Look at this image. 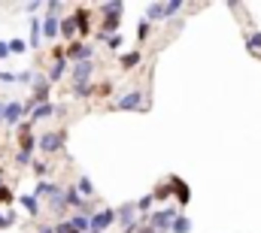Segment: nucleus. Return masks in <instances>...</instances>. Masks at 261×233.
I'll use <instances>...</instances> for the list:
<instances>
[{"instance_id":"ddd939ff","label":"nucleus","mask_w":261,"mask_h":233,"mask_svg":"<svg viewBox=\"0 0 261 233\" xmlns=\"http://www.w3.org/2000/svg\"><path fill=\"white\" fill-rule=\"evenodd\" d=\"M31 46H34V49L40 46V21H37V18L31 21Z\"/></svg>"},{"instance_id":"f257e3e1","label":"nucleus","mask_w":261,"mask_h":233,"mask_svg":"<svg viewBox=\"0 0 261 233\" xmlns=\"http://www.w3.org/2000/svg\"><path fill=\"white\" fill-rule=\"evenodd\" d=\"M173 221H176V212H173V209H164V212H158V215L152 218V227L161 233V230H167V227H173Z\"/></svg>"},{"instance_id":"393cba45","label":"nucleus","mask_w":261,"mask_h":233,"mask_svg":"<svg viewBox=\"0 0 261 233\" xmlns=\"http://www.w3.org/2000/svg\"><path fill=\"white\" fill-rule=\"evenodd\" d=\"M34 173H37V176H46V173H49V167H46V164H34Z\"/></svg>"},{"instance_id":"a211bd4d","label":"nucleus","mask_w":261,"mask_h":233,"mask_svg":"<svg viewBox=\"0 0 261 233\" xmlns=\"http://www.w3.org/2000/svg\"><path fill=\"white\" fill-rule=\"evenodd\" d=\"M55 191H58V188H52L49 182H40V185H37V194H43V197H46V194H55Z\"/></svg>"},{"instance_id":"f8f14e48","label":"nucleus","mask_w":261,"mask_h":233,"mask_svg":"<svg viewBox=\"0 0 261 233\" xmlns=\"http://www.w3.org/2000/svg\"><path fill=\"white\" fill-rule=\"evenodd\" d=\"M164 15H167V3H164V6H161V3H152V6H149V18H164Z\"/></svg>"},{"instance_id":"5701e85b","label":"nucleus","mask_w":261,"mask_h":233,"mask_svg":"<svg viewBox=\"0 0 261 233\" xmlns=\"http://www.w3.org/2000/svg\"><path fill=\"white\" fill-rule=\"evenodd\" d=\"M152 200H155V194H149V197H143V200H140L137 206H140V209H149V206H152Z\"/></svg>"},{"instance_id":"9b49d317","label":"nucleus","mask_w":261,"mask_h":233,"mask_svg":"<svg viewBox=\"0 0 261 233\" xmlns=\"http://www.w3.org/2000/svg\"><path fill=\"white\" fill-rule=\"evenodd\" d=\"M170 230H173V233H189V230H192V221H189V218H176Z\"/></svg>"},{"instance_id":"cd10ccee","label":"nucleus","mask_w":261,"mask_h":233,"mask_svg":"<svg viewBox=\"0 0 261 233\" xmlns=\"http://www.w3.org/2000/svg\"><path fill=\"white\" fill-rule=\"evenodd\" d=\"M9 55V43H0V58H6Z\"/></svg>"},{"instance_id":"a878e982","label":"nucleus","mask_w":261,"mask_h":233,"mask_svg":"<svg viewBox=\"0 0 261 233\" xmlns=\"http://www.w3.org/2000/svg\"><path fill=\"white\" fill-rule=\"evenodd\" d=\"M179 6H182V3H179V0H173V3H167V15H173V12H176V9H179Z\"/></svg>"},{"instance_id":"7c9ffc66","label":"nucleus","mask_w":261,"mask_h":233,"mask_svg":"<svg viewBox=\"0 0 261 233\" xmlns=\"http://www.w3.org/2000/svg\"><path fill=\"white\" fill-rule=\"evenodd\" d=\"M94 233H97V230H94Z\"/></svg>"},{"instance_id":"dca6fc26","label":"nucleus","mask_w":261,"mask_h":233,"mask_svg":"<svg viewBox=\"0 0 261 233\" xmlns=\"http://www.w3.org/2000/svg\"><path fill=\"white\" fill-rule=\"evenodd\" d=\"M24 49H28V46H24L21 40H12V43H9V52H12V55H21Z\"/></svg>"},{"instance_id":"b1692460","label":"nucleus","mask_w":261,"mask_h":233,"mask_svg":"<svg viewBox=\"0 0 261 233\" xmlns=\"http://www.w3.org/2000/svg\"><path fill=\"white\" fill-rule=\"evenodd\" d=\"M249 49H261V34H255V37H249Z\"/></svg>"},{"instance_id":"7ed1b4c3","label":"nucleus","mask_w":261,"mask_h":233,"mask_svg":"<svg viewBox=\"0 0 261 233\" xmlns=\"http://www.w3.org/2000/svg\"><path fill=\"white\" fill-rule=\"evenodd\" d=\"M40 149H43V152H58V149H61V133H46V136L40 139Z\"/></svg>"},{"instance_id":"0eeeda50","label":"nucleus","mask_w":261,"mask_h":233,"mask_svg":"<svg viewBox=\"0 0 261 233\" xmlns=\"http://www.w3.org/2000/svg\"><path fill=\"white\" fill-rule=\"evenodd\" d=\"M73 18H76V27H79L82 34H88V12H85V9H79Z\"/></svg>"},{"instance_id":"6ab92c4d","label":"nucleus","mask_w":261,"mask_h":233,"mask_svg":"<svg viewBox=\"0 0 261 233\" xmlns=\"http://www.w3.org/2000/svg\"><path fill=\"white\" fill-rule=\"evenodd\" d=\"M137 61H140V55H137V52H130V55H122V67H134Z\"/></svg>"},{"instance_id":"4be33fe9","label":"nucleus","mask_w":261,"mask_h":233,"mask_svg":"<svg viewBox=\"0 0 261 233\" xmlns=\"http://www.w3.org/2000/svg\"><path fill=\"white\" fill-rule=\"evenodd\" d=\"M15 161H18L21 167H28V164H31V155H28V152H18V155H15Z\"/></svg>"},{"instance_id":"aec40b11","label":"nucleus","mask_w":261,"mask_h":233,"mask_svg":"<svg viewBox=\"0 0 261 233\" xmlns=\"http://www.w3.org/2000/svg\"><path fill=\"white\" fill-rule=\"evenodd\" d=\"M61 31H64L67 37H70V34H73V31H79V27H76V18H67L64 24H61Z\"/></svg>"},{"instance_id":"4468645a","label":"nucleus","mask_w":261,"mask_h":233,"mask_svg":"<svg viewBox=\"0 0 261 233\" xmlns=\"http://www.w3.org/2000/svg\"><path fill=\"white\" fill-rule=\"evenodd\" d=\"M88 224H91V218H85V215H76V218L70 221V227H73V230H85Z\"/></svg>"},{"instance_id":"20e7f679","label":"nucleus","mask_w":261,"mask_h":233,"mask_svg":"<svg viewBox=\"0 0 261 233\" xmlns=\"http://www.w3.org/2000/svg\"><path fill=\"white\" fill-rule=\"evenodd\" d=\"M73 76H76V85H85L88 79H91V64L85 61V64H76L73 67Z\"/></svg>"},{"instance_id":"f3484780","label":"nucleus","mask_w":261,"mask_h":233,"mask_svg":"<svg viewBox=\"0 0 261 233\" xmlns=\"http://www.w3.org/2000/svg\"><path fill=\"white\" fill-rule=\"evenodd\" d=\"M79 191H82L85 197H91V194H94V188H91V182H88V179H79Z\"/></svg>"},{"instance_id":"2eb2a0df","label":"nucleus","mask_w":261,"mask_h":233,"mask_svg":"<svg viewBox=\"0 0 261 233\" xmlns=\"http://www.w3.org/2000/svg\"><path fill=\"white\" fill-rule=\"evenodd\" d=\"M21 206H24L28 212H34V215H37V209H40V203H37V197H21Z\"/></svg>"},{"instance_id":"39448f33","label":"nucleus","mask_w":261,"mask_h":233,"mask_svg":"<svg viewBox=\"0 0 261 233\" xmlns=\"http://www.w3.org/2000/svg\"><path fill=\"white\" fill-rule=\"evenodd\" d=\"M140 103H143V100H140V94H137V91H130L128 97H122V100H119L116 106H119V109H137Z\"/></svg>"},{"instance_id":"412c9836","label":"nucleus","mask_w":261,"mask_h":233,"mask_svg":"<svg viewBox=\"0 0 261 233\" xmlns=\"http://www.w3.org/2000/svg\"><path fill=\"white\" fill-rule=\"evenodd\" d=\"M55 31H58L55 27V18H46V37H55Z\"/></svg>"},{"instance_id":"f03ea898","label":"nucleus","mask_w":261,"mask_h":233,"mask_svg":"<svg viewBox=\"0 0 261 233\" xmlns=\"http://www.w3.org/2000/svg\"><path fill=\"white\" fill-rule=\"evenodd\" d=\"M113 221H116V212H113V209H103V212H97V215L91 218L94 230H103V227H110Z\"/></svg>"},{"instance_id":"c85d7f7f","label":"nucleus","mask_w":261,"mask_h":233,"mask_svg":"<svg viewBox=\"0 0 261 233\" xmlns=\"http://www.w3.org/2000/svg\"><path fill=\"white\" fill-rule=\"evenodd\" d=\"M140 233H158V230L155 227H146V230H140Z\"/></svg>"},{"instance_id":"423d86ee","label":"nucleus","mask_w":261,"mask_h":233,"mask_svg":"<svg viewBox=\"0 0 261 233\" xmlns=\"http://www.w3.org/2000/svg\"><path fill=\"white\" fill-rule=\"evenodd\" d=\"M18 115H21V103H9L6 112H3V121H6V124H15Z\"/></svg>"},{"instance_id":"1a4fd4ad","label":"nucleus","mask_w":261,"mask_h":233,"mask_svg":"<svg viewBox=\"0 0 261 233\" xmlns=\"http://www.w3.org/2000/svg\"><path fill=\"white\" fill-rule=\"evenodd\" d=\"M64 58H58V64H55V67H52V73H49V82H58V79H61V76H64Z\"/></svg>"},{"instance_id":"9d476101","label":"nucleus","mask_w":261,"mask_h":233,"mask_svg":"<svg viewBox=\"0 0 261 233\" xmlns=\"http://www.w3.org/2000/svg\"><path fill=\"white\" fill-rule=\"evenodd\" d=\"M52 112H58V109L46 103V106H40V109H34V121H43V118H49V115H52Z\"/></svg>"},{"instance_id":"6e6552de","label":"nucleus","mask_w":261,"mask_h":233,"mask_svg":"<svg viewBox=\"0 0 261 233\" xmlns=\"http://www.w3.org/2000/svg\"><path fill=\"white\" fill-rule=\"evenodd\" d=\"M173 182V188H176V197L182 200V203H189V188H186V182H179V179H170Z\"/></svg>"},{"instance_id":"c756f323","label":"nucleus","mask_w":261,"mask_h":233,"mask_svg":"<svg viewBox=\"0 0 261 233\" xmlns=\"http://www.w3.org/2000/svg\"><path fill=\"white\" fill-rule=\"evenodd\" d=\"M40 233H52V230H49V227H46V230H40Z\"/></svg>"},{"instance_id":"bb28decb","label":"nucleus","mask_w":261,"mask_h":233,"mask_svg":"<svg viewBox=\"0 0 261 233\" xmlns=\"http://www.w3.org/2000/svg\"><path fill=\"white\" fill-rule=\"evenodd\" d=\"M146 37H149V21L140 24V40H146Z\"/></svg>"}]
</instances>
